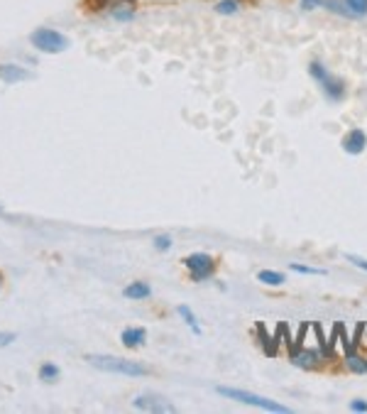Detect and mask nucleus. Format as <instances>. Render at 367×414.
<instances>
[{"instance_id": "f257e3e1", "label": "nucleus", "mask_w": 367, "mask_h": 414, "mask_svg": "<svg viewBox=\"0 0 367 414\" xmlns=\"http://www.w3.org/2000/svg\"><path fill=\"white\" fill-rule=\"evenodd\" d=\"M86 360L98 370H105V373H115V375H127V378H142V375H150V368L137 360H127V358H118V355H100V353H91L86 355Z\"/></svg>"}, {"instance_id": "f03ea898", "label": "nucleus", "mask_w": 367, "mask_h": 414, "mask_svg": "<svg viewBox=\"0 0 367 414\" xmlns=\"http://www.w3.org/2000/svg\"><path fill=\"white\" fill-rule=\"evenodd\" d=\"M216 392L218 395H223V397H231V400H235V402H243V405L260 407V410H264V412H281V414L289 412V407L279 405V402H274V400H267V397H260V395H255V392H245V390L223 387V385L216 387Z\"/></svg>"}, {"instance_id": "7ed1b4c3", "label": "nucleus", "mask_w": 367, "mask_h": 414, "mask_svg": "<svg viewBox=\"0 0 367 414\" xmlns=\"http://www.w3.org/2000/svg\"><path fill=\"white\" fill-rule=\"evenodd\" d=\"M30 42L37 47L40 52H47V54H59L69 47V40L62 35V32L57 30H49V28H40L35 30L30 35Z\"/></svg>"}, {"instance_id": "20e7f679", "label": "nucleus", "mask_w": 367, "mask_h": 414, "mask_svg": "<svg viewBox=\"0 0 367 414\" xmlns=\"http://www.w3.org/2000/svg\"><path fill=\"white\" fill-rule=\"evenodd\" d=\"M184 265H186V270L191 272V280L194 282H204L206 277H211L214 275V258L211 255H206V253H194V255H189V258L184 260Z\"/></svg>"}, {"instance_id": "39448f33", "label": "nucleus", "mask_w": 367, "mask_h": 414, "mask_svg": "<svg viewBox=\"0 0 367 414\" xmlns=\"http://www.w3.org/2000/svg\"><path fill=\"white\" fill-rule=\"evenodd\" d=\"M318 84H321L323 96H326L328 100H333V103H340V100L345 98V93H348V84H345L343 79L333 76L331 71H328L326 76H323Z\"/></svg>"}, {"instance_id": "423d86ee", "label": "nucleus", "mask_w": 367, "mask_h": 414, "mask_svg": "<svg viewBox=\"0 0 367 414\" xmlns=\"http://www.w3.org/2000/svg\"><path fill=\"white\" fill-rule=\"evenodd\" d=\"M132 405L137 407V410H142V412H162V414H169V412H174L177 407L172 405L169 400H164V397H159V395H140V397H135V402Z\"/></svg>"}, {"instance_id": "0eeeda50", "label": "nucleus", "mask_w": 367, "mask_h": 414, "mask_svg": "<svg viewBox=\"0 0 367 414\" xmlns=\"http://www.w3.org/2000/svg\"><path fill=\"white\" fill-rule=\"evenodd\" d=\"M365 147H367V135L360 127L350 130L348 135L343 137V150L348 152V155H360V152H365Z\"/></svg>"}, {"instance_id": "6e6552de", "label": "nucleus", "mask_w": 367, "mask_h": 414, "mask_svg": "<svg viewBox=\"0 0 367 414\" xmlns=\"http://www.w3.org/2000/svg\"><path fill=\"white\" fill-rule=\"evenodd\" d=\"M291 363L299 365V368H306V370H316L318 365H321V353L308 350V348L294 350V353H291Z\"/></svg>"}, {"instance_id": "1a4fd4ad", "label": "nucleus", "mask_w": 367, "mask_h": 414, "mask_svg": "<svg viewBox=\"0 0 367 414\" xmlns=\"http://www.w3.org/2000/svg\"><path fill=\"white\" fill-rule=\"evenodd\" d=\"M0 79L5 84H18V81H28L32 79V74L28 69L18 67V64H0Z\"/></svg>"}, {"instance_id": "9d476101", "label": "nucleus", "mask_w": 367, "mask_h": 414, "mask_svg": "<svg viewBox=\"0 0 367 414\" xmlns=\"http://www.w3.org/2000/svg\"><path fill=\"white\" fill-rule=\"evenodd\" d=\"M145 338H147L145 328H125V331L120 333V341L125 348H140L142 343H145Z\"/></svg>"}, {"instance_id": "9b49d317", "label": "nucleus", "mask_w": 367, "mask_h": 414, "mask_svg": "<svg viewBox=\"0 0 367 414\" xmlns=\"http://www.w3.org/2000/svg\"><path fill=\"white\" fill-rule=\"evenodd\" d=\"M122 294H125L127 299H147V297L152 294V287L147 282H132L122 289Z\"/></svg>"}, {"instance_id": "f8f14e48", "label": "nucleus", "mask_w": 367, "mask_h": 414, "mask_svg": "<svg viewBox=\"0 0 367 414\" xmlns=\"http://www.w3.org/2000/svg\"><path fill=\"white\" fill-rule=\"evenodd\" d=\"M345 365H348V370L355 375L367 373V360L363 358V355L355 353V350H348V353H345Z\"/></svg>"}, {"instance_id": "ddd939ff", "label": "nucleus", "mask_w": 367, "mask_h": 414, "mask_svg": "<svg viewBox=\"0 0 367 414\" xmlns=\"http://www.w3.org/2000/svg\"><path fill=\"white\" fill-rule=\"evenodd\" d=\"M240 8H243V0H218L214 10L218 15H238Z\"/></svg>"}, {"instance_id": "4468645a", "label": "nucleus", "mask_w": 367, "mask_h": 414, "mask_svg": "<svg viewBox=\"0 0 367 414\" xmlns=\"http://www.w3.org/2000/svg\"><path fill=\"white\" fill-rule=\"evenodd\" d=\"M257 331H260V338H262V348L267 355H276V341H279V331H276L274 338L267 336V331H264V323H257Z\"/></svg>"}, {"instance_id": "2eb2a0df", "label": "nucleus", "mask_w": 367, "mask_h": 414, "mask_svg": "<svg viewBox=\"0 0 367 414\" xmlns=\"http://www.w3.org/2000/svg\"><path fill=\"white\" fill-rule=\"evenodd\" d=\"M321 8H326L328 13H333V15H340V18H353L348 5H345V0H323Z\"/></svg>"}, {"instance_id": "dca6fc26", "label": "nucleus", "mask_w": 367, "mask_h": 414, "mask_svg": "<svg viewBox=\"0 0 367 414\" xmlns=\"http://www.w3.org/2000/svg\"><path fill=\"white\" fill-rule=\"evenodd\" d=\"M257 282L269 284V287H279V284H284V275L274 272V270H262V272H257Z\"/></svg>"}, {"instance_id": "f3484780", "label": "nucleus", "mask_w": 367, "mask_h": 414, "mask_svg": "<svg viewBox=\"0 0 367 414\" xmlns=\"http://www.w3.org/2000/svg\"><path fill=\"white\" fill-rule=\"evenodd\" d=\"M353 18H367V0H345Z\"/></svg>"}, {"instance_id": "a211bd4d", "label": "nucleus", "mask_w": 367, "mask_h": 414, "mask_svg": "<svg viewBox=\"0 0 367 414\" xmlns=\"http://www.w3.org/2000/svg\"><path fill=\"white\" fill-rule=\"evenodd\" d=\"M57 378H59V368H57L54 363H45L40 368V380L52 382V380H57Z\"/></svg>"}, {"instance_id": "6ab92c4d", "label": "nucleus", "mask_w": 367, "mask_h": 414, "mask_svg": "<svg viewBox=\"0 0 367 414\" xmlns=\"http://www.w3.org/2000/svg\"><path fill=\"white\" fill-rule=\"evenodd\" d=\"M291 270H294V272H299V275H326V270H321V268H308V265H299V263L291 265Z\"/></svg>"}, {"instance_id": "aec40b11", "label": "nucleus", "mask_w": 367, "mask_h": 414, "mask_svg": "<svg viewBox=\"0 0 367 414\" xmlns=\"http://www.w3.org/2000/svg\"><path fill=\"white\" fill-rule=\"evenodd\" d=\"M179 314L184 316V321L189 323V326L194 328L196 333L201 331V328H199V321H196V316H194V314H191V311H189V306H179Z\"/></svg>"}, {"instance_id": "412c9836", "label": "nucleus", "mask_w": 367, "mask_h": 414, "mask_svg": "<svg viewBox=\"0 0 367 414\" xmlns=\"http://www.w3.org/2000/svg\"><path fill=\"white\" fill-rule=\"evenodd\" d=\"M154 248H157V251H169V248H172V238H169V236H157V238H154Z\"/></svg>"}, {"instance_id": "4be33fe9", "label": "nucleus", "mask_w": 367, "mask_h": 414, "mask_svg": "<svg viewBox=\"0 0 367 414\" xmlns=\"http://www.w3.org/2000/svg\"><path fill=\"white\" fill-rule=\"evenodd\" d=\"M345 260H348V263H353L355 268H360V270H367V260H365V258H360V255H353V253H348V255H345Z\"/></svg>"}, {"instance_id": "5701e85b", "label": "nucleus", "mask_w": 367, "mask_h": 414, "mask_svg": "<svg viewBox=\"0 0 367 414\" xmlns=\"http://www.w3.org/2000/svg\"><path fill=\"white\" fill-rule=\"evenodd\" d=\"M321 5H323V0H301L299 8L304 10V13H311V10L321 8Z\"/></svg>"}, {"instance_id": "b1692460", "label": "nucleus", "mask_w": 367, "mask_h": 414, "mask_svg": "<svg viewBox=\"0 0 367 414\" xmlns=\"http://www.w3.org/2000/svg\"><path fill=\"white\" fill-rule=\"evenodd\" d=\"M15 341V333L10 331H0V346H8V343Z\"/></svg>"}, {"instance_id": "393cba45", "label": "nucleus", "mask_w": 367, "mask_h": 414, "mask_svg": "<svg viewBox=\"0 0 367 414\" xmlns=\"http://www.w3.org/2000/svg\"><path fill=\"white\" fill-rule=\"evenodd\" d=\"M350 410H353V412H367V402H363V400H355L353 405H350Z\"/></svg>"}, {"instance_id": "a878e982", "label": "nucleus", "mask_w": 367, "mask_h": 414, "mask_svg": "<svg viewBox=\"0 0 367 414\" xmlns=\"http://www.w3.org/2000/svg\"><path fill=\"white\" fill-rule=\"evenodd\" d=\"M0 282H3V275H0Z\"/></svg>"}]
</instances>
